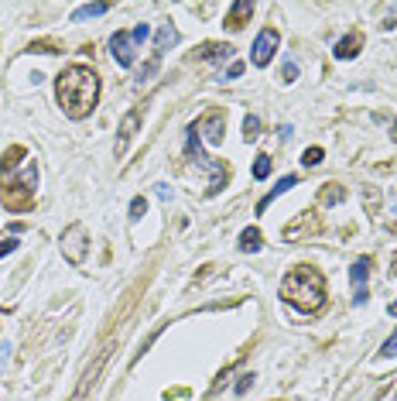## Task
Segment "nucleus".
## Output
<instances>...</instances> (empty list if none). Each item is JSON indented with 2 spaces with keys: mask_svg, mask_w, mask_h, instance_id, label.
<instances>
[{
  "mask_svg": "<svg viewBox=\"0 0 397 401\" xmlns=\"http://www.w3.org/2000/svg\"><path fill=\"white\" fill-rule=\"evenodd\" d=\"M55 100L69 120H86L100 103V76L89 65H69L55 79Z\"/></svg>",
  "mask_w": 397,
  "mask_h": 401,
  "instance_id": "1",
  "label": "nucleus"
},
{
  "mask_svg": "<svg viewBox=\"0 0 397 401\" xmlns=\"http://www.w3.org/2000/svg\"><path fill=\"white\" fill-rule=\"evenodd\" d=\"M281 298L291 309L305 312V316L319 312L326 305V278H322V271L312 268V264H294L281 282Z\"/></svg>",
  "mask_w": 397,
  "mask_h": 401,
  "instance_id": "2",
  "label": "nucleus"
},
{
  "mask_svg": "<svg viewBox=\"0 0 397 401\" xmlns=\"http://www.w3.org/2000/svg\"><path fill=\"white\" fill-rule=\"evenodd\" d=\"M14 172H0V203L10 213H28V210H35V199H38L35 196V189H38V165L28 162L21 175Z\"/></svg>",
  "mask_w": 397,
  "mask_h": 401,
  "instance_id": "3",
  "label": "nucleus"
},
{
  "mask_svg": "<svg viewBox=\"0 0 397 401\" xmlns=\"http://www.w3.org/2000/svg\"><path fill=\"white\" fill-rule=\"evenodd\" d=\"M185 134H188V137H185V155H188L195 165H202V169H209V172H213L209 185H206V196L213 199V196H220V192L227 189V182H229V175H233V169H229L227 162H220V158H209V155L202 151L195 123H188V130H185Z\"/></svg>",
  "mask_w": 397,
  "mask_h": 401,
  "instance_id": "4",
  "label": "nucleus"
},
{
  "mask_svg": "<svg viewBox=\"0 0 397 401\" xmlns=\"http://www.w3.org/2000/svg\"><path fill=\"white\" fill-rule=\"evenodd\" d=\"M58 247H62V257H65L69 264H82L86 254H89V230L82 227V223L65 227L62 240H58Z\"/></svg>",
  "mask_w": 397,
  "mask_h": 401,
  "instance_id": "5",
  "label": "nucleus"
},
{
  "mask_svg": "<svg viewBox=\"0 0 397 401\" xmlns=\"http://www.w3.org/2000/svg\"><path fill=\"white\" fill-rule=\"evenodd\" d=\"M281 49V35H278V28H264L257 38H254V49H250V62L257 65V69H264V65H271V58L274 52Z\"/></svg>",
  "mask_w": 397,
  "mask_h": 401,
  "instance_id": "6",
  "label": "nucleus"
},
{
  "mask_svg": "<svg viewBox=\"0 0 397 401\" xmlns=\"http://www.w3.org/2000/svg\"><path fill=\"white\" fill-rule=\"evenodd\" d=\"M192 123H195V130H199L209 144H223V137H227V110L213 107V110H206V114L199 117V120H192Z\"/></svg>",
  "mask_w": 397,
  "mask_h": 401,
  "instance_id": "7",
  "label": "nucleus"
},
{
  "mask_svg": "<svg viewBox=\"0 0 397 401\" xmlns=\"http://www.w3.org/2000/svg\"><path fill=\"white\" fill-rule=\"evenodd\" d=\"M319 230H322L319 213H315V210H305V213H298V216L281 230V237L288 240V244H298V240H305V237H315Z\"/></svg>",
  "mask_w": 397,
  "mask_h": 401,
  "instance_id": "8",
  "label": "nucleus"
},
{
  "mask_svg": "<svg viewBox=\"0 0 397 401\" xmlns=\"http://www.w3.org/2000/svg\"><path fill=\"white\" fill-rule=\"evenodd\" d=\"M370 268H373V261L370 257H356L353 264H349V285H353V305H363L367 302V295H370Z\"/></svg>",
  "mask_w": 397,
  "mask_h": 401,
  "instance_id": "9",
  "label": "nucleus"
},
{
  "mask_svg": "<svg viewBox=\"0 0 397 401\" xmlns=\"http://www.w3.org/2000/svg\"><path fill=\"white\" fill-rule=\"evenodd\" d=\"M110 52H114V62L120 65V69H130V65H134V52H137V45H134L130 31H116L114 38H110Z\"/></svg>",
  "mask_w": 397,
  "mask_h": 401,
  "instance_id": "10",
  "label": "nucleus"
},
{
  "mask_svg": "<svg viewBox=\"0 0 397 401\" xmlns=\"http://www.w3.org/2000/svg\"><path fill=\"white\" fill-rule=\"evenodd\" d=\"M137 127H141V110H130V114L120 120V130H116V158H123L127 144H130L134 134H137Z\"/></svg>",
  "mask_w": 397,
  "mask_h": 401,
  "instance_id": "11",
  "label": "nucleus"
},
{
  "mask_svg": "<svg viewBox=\"0 0 397 401\" xmlns=\"http://www.w3.org/2000/svg\"><path fill=\"white\" fill-rule=\"evenodd\" d=\"M250 17H254V0H233L227 10V28L229 31H243Z\"/></svg>",
  "mask_w": 397,
  "mask_h": 401,
  "instance_id": "12",
  "label": "nucleus"
},
{
  "mask_svg": "<svg viewBox=\"0 0 397 401\" xmlns=\"http://www.w3.org/2000/svg\"><path fill=\"white\" fill-rule=\"evenodd\" d=\"M363 52V31H349L346 38L336 42V49H333V56L342 58V62H349V58H356Z\"/></svg>",
  "mask_w": 397,
  "mask_h": 401,
  "instance_id": "13",
  "label": "nucleus"
},
{
  "mask_svg": "<svg viewBox=\"0 0 397 401\" xmlns=\"http://www.w3.org/2000/svg\"><path fill=\"white\" fill-rule=\"evenodd\" d=\"M233 56V49H229L227 42H202L199 49H195V58L199 62H227Z\"/></svg>",
  "mask_w": 397,
  "mask_h": 401,
  "instance_id": "14",
  "label": "nucleus"
},
{
  "mask_svg": "<svg viewBox=\"0 0 397 401\" xmlns=\"http://www.w3.org/2000/svg\"><path fill=\"white\" fill-rule=\"evenodd\" d=\"M294 185H298V175H284L281 182H278V185H274V189H271V192H267L261 203H257V213H264V210H267V206H271L278 196H284V192H288V189H294Z\"/></svg>",
  "mask_w": 397,
  "mask_h": 401,
  "instance_id": "15",
  "label": "nucleus"
},
{
  "mask_svg": "<svg viewBox=\"0 0 397 401\" xmlns=\"http://www.w3.org/2000/svg\"><path fill=\"white\" fill-rule=\"evenodd\" d=\"M236 247H240L243 254H257V250L264 247V233H261L257 227H247L243 233H240V244H236Z\"/></svg>",
  "mask_w": 397,
  "mask_h": 401,
  "instance_id": "16",
  "label": "nucleus"
},
{
  "mask_svg": "<svg viewBox=\"0 0 397 401\" xmlns=\"http://www.w3.org/2000/svg\"><path fill=\"white\" fill-rule=\"evenodd\" d=\"M24 158H28V151H24L21 144H10V148L3 151V158H0V172H14Z\"/></svg>",
  "mask_w": 397,
  "mask_h": 401,
  "instance_id": "17",
  "label": "nucleus"
},
{
  "mask_svg": "<svg viewBox=\"0 0 397 401\" xmlns=\"http://www.w3.org/2000/svg\"><path fill=\"white\" fill-rule=\"evenodd\" d=\"M107 10H110V3H82V7L72 10V24H79V21H86V17H100V14H107Z\"/></svg>",
  "mask_w": 397,
  "mask_h": 401,
  "instance_id": "18",
  "label": "nucleus"
},
{
  "mask_svg": "<svg viewBox=\"0 0 397 401\" xmlns=\"http://www.w3.org/2000/svg\"><path fill=\"white\" fill-rule=\"evenodd\" d=\"M342 199H346V189H342V185H336V182H326V185H322V206H336Z\"/></svg>",
  "mask_w": 397,
  "mask_h": 401,
  "instance_id": "19",
  "label": "nucleus"
},
{
  "mask_svg": "<svg viewBox=\"0 0 397 401\" xmlns=\"http://www.w3.org/2000/svg\"><path fill=\"white\" fill-rule=\"evenodd\" d=\"M175 42H178V31H175L171 24H161V31H158V45H155V49H158V56H165V49L175 45Z\"/></svg>",
  "mask_w": 397,
  "mask_h": 401,
  "instance_id": "20",
  "label": "nucleus"
},
{
  "mask_svg": "<svg viewBox=\"0 0 397 401\" xmlns=\"http://www.w3.org/2000/svg\"><path fill=\"white\" fill-rule=\"evenodd\" d=\"M261 137V120L254 114H247L243 117V141H257Z\"/></svg>",
  "mask_w": 397,
  "mask_h": 401,
  "instance_id": "21",
  "label": "nucleus"
},
{
  "mask_svg": "<svg viewBox=\"0 0 397 401\" xmlns=\"http://www.w3.org/2000/svg\"><path fill=\"white\" fill-rule=\"evenodd\" d=\"M267 175H271V155H257V158H254V178L264 182Z\"/></svg>",
  "mask_w": 397,
  "mask_h": 401,
  "instance_id": "22",
  "label": "nucleus"
},
{
  "mask_svg": "<svg viewBox=\"0 0 397 401\" xmlns=\"http://www.w3.org/2000/svg\"><path fill=\"white\" fill-rule=\"evenodd\" d=\"M322 158H326V151H322V148H305L301 165H305V169H315V165H322Z\"/></svg>",
  "mask_w": 397,
  "mask_h": 401,
  "instance_id": "23",
  "label": "nucleus"
},
{
  "mask_svg": "<svg viewBox=\"0 0 397 401\" xmlns=\"http://www.w3.org/2000/svg\"><path fill=\"white\" fill-rule=\"evenodd\" d=\"M28 52H42V56H58V52H62V45H55V42H35V45H28Z\"/></svg>",
  "mask_w": 397,
  "mask_h": 401,
  "instance_id": "24",
  "label": "nucleus"
},
{
  "mask_svg": "<svg viewBox=\"0 0 397 401\" xmlns=\"http://www.w3.org/2000/svg\"><path fill=\"white\" fill-rule=\"evenodd\" d=\"M144 213H148V203H144V196H137V199H134V203H130V220H134V223H137V220H141V216H144Z\"/></svg>",
  "mask_w": 397,
  "mask_h": 401,
  "instance_id": "25",
  "label": "nucleus"
},
{
  "mask_svg": "<svg viewBox=\"0 0 397 401\" xmlns=\"http://www.w3.org/2000/svg\"><path fill=\"white\" fill-rule=\"evenodd\" d=\"M380 357H397V330L384 340V346H380Z\"/></svg>",
  "mask_w": 397,
  "mask_h": 401,
  "instance_id": "26",
  "label": "nucleus"
},
{
  "mask_svg": "<svg viewBox=\"0 0 397 401\" xmlns=\"http://www.w3.org/2000/svg\"><path fill=\"white\" fill-rule=\"evenodd\" d=\"M148 35H151V28H148V24H137V28L130 31V38H134V45H141V42H148Z\"/></svg>",
  "mask_w": 397,
  "mask_h": 401,
  "instance_id": "27",
  "label": "nucleus"
},
{
  "mask_svg": "<svg viewBox=\"0 0 397 401\" xmlns=\"http://www.w3.org/2000/svg\"><path fill=\"white\" fill-rule=\"evenodd\" d=\"M298 79V65H294V58H284V83H294Z\"/></svg>",
  "mask_w": 397,
  "mask_h": 401,
  "instance_id": "28",
  "label": "nucleus"
},
{
  "mask_svg": "<svg viewBox=\"0 0 397 401\" xmlns=\"http://www.w3.org/2000/svg\"><path fill=\"white\" fill-rule=\"evenodd\" d=\"M14 250H17V240H14V237L0 240V257H7V254H14Z\"/></svg>",
  "mask_w": 397,
  "mask_h": 401,
  "instance_id": "29",
  "label": "nucleus"
},
{
  "mask_svg": "<svg viewBox=\"0 0 397 401\" xmlns=\"http://www.w3.org/2000/svg\"><path fill=\"white\" fill-rule=\"evenodd\" d=\"M240 76H243V62H229L227 79H240Z\"/></svg>",
  "mask_w": 397,
  "mask_h": 401,
  "instance_id": "30",
  "label": "nucleus"
},
{
  "mask_svg": "<svg viewBox=\"0 0 397 401\" xmlns=\"http://www.w3.org/2000/svg\"><path fill=\"white\" fill-rule=\"evenodd\" d=\"M10 353H14V346H10V343H0V370L7 367V360H10Z\"/></svg>",
  "mask_w": 397,
  "mask_h": 401,
  "instance_id": "31",
  "label": "nucleus"
},
{
  "mask_svg": "<svg viewBox=\"0 0 397 401\" xmlns=\"http://www.w3.org/2000/svg\"><path fill=\"white\" fill-rule=\"evenodd\" d=\"M250 381H254V374H243V377L236 381V395H243V391L250 388Z\"/></svg>",
  "mask_w": 397,
  "mask_h": 401,
  "instance_id": "32",
  "label": "nucleus"
},
{
  "mask_svg": "<svg viewBox=\"0 0 397 401\" xmlns=\"http://www.w3.org/2000/svg\"><path fill=\"white\" fill-rule=\"evenodd\" d=\"M387 312H391V316H397V298L391 302V305H387Z\"/></svg>",
  "mask_w": 397,
  "mask_h": 401,
  "instance_id": "33",
  "label": "nucleus"
},
{
  "mask_svg": "<svg viewBox=\"0 0 397 401\" xmlns=\"http://www.w3.org/2000/svg\"><path fill=\"white\" fill-rule=\"evenodd\" d=\"M391 271H394V275H397V257H394V264H391Z\"/></svg>",
  "mask_w": 397,
  "mask_h": 401,
  "instance_id": "34",
  "label": "nucleus"
},
{
  "mask_svg": "<svg viewBox=\"0 0 397 401\" xmlns=\"http://www.w3.org/2000/svg\"><path fill=\"white\" fill-rule=\"evenodd\" d=\"M391 233H394V237H397V223H391Z\"/></svg>",
  "mask_w": 397,
  "mask_h": 401,
  "instance_id": "35",
  "label": "nucleus"
},
{
  "mask_svg": "<svg viewBox=\"0 0 397 401\" xmlns=\"http://www.w3.org/2000/svg\"><path fill=\"white\" fill-rule=\"evenodd\" d=\"M394 141H397V123H394Z\"/></svg>",
  "mask_w": 397,
  "mask_h": 401,
  "instance_id": "36",
  "label": "nucleus"
}]
</instances>
